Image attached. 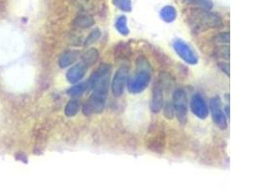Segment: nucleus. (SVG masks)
I'll list each match as a JSON object with an SVG mask.
<instances>
[{
  "label": "nucleus",
  "mask_w": 254,
  "mask_h": 190,
  "mask_svg": "<svg viewBox=\"0 0 254 190\" xmlns=\"http://www.w3.org/2000/svg\"><path fill=\"white\" fill-rule=\"evenodd\" d=\"M99 57V53L96 48H90L88 49L82 56V62L87 66L90 67L96 63Z\"/></svg>",
  "instance_id": "2eb2a0df"
},
{
  "label": "nucleus",
  "mask_w": 254,
  "mask_h": 190,
  "mask_svg": "<svg viewBox=\"0 0 254 190\" xmlns=\"http://www.w3.org/2000/svg\"><path fill=\"white\" fill-rule=\"evenodd\" d=\"M187 3L191 5H196L204 10H210L213 7V4L210 0H185Z\"/></svg>",
  "instance_id": "aec40b11"
},
{
  "label": "nucleus",
  "mask_w": 254,
  "mask_h": 190,
  "mask_svg": "<svg viewBox=\"0 0 254 190\" xmlns=\"http://www.w3.org/2000/svg\"><path fill=\"white\" fill-rule=\"evenodd\" d=\"M190 108L194 115H196L199 119H206L208 116V106L204 100V98L199 95H193L190 101Z\"/></svg>",
  "instance_id": "9d476101"
},
{
  "label": "nucleus",
  "mask_w": 254,
  "mask_h": 190,
  "mask_svg": "<svg viewBox=\"0 0 254 190\" xmlns=\"http://www.w3.org/2000/svg\"><path fill=\"white\" fill-rule=\"evenodd\" d=\"M111 71V66L103 64L93 72L89 80V87L93 91V94L107 96L110 88Z\"/></svg>",
  "instance_id": "f03ea898"
},
{
  "label": "nucleus",
  "mask_w": 254,
  "mask_h": 190,
  "mask_svg": "<svg viewBox=\"0 0 254 190\" xmlns=\"http://www.w3.org/2000/svg\"><path fill=\"white\" fill-rule=\"evenodd\" d=\"M79 56L78 51L75 50H68L65 51L64 53L61 54L60 58H59V66L60 68H67L70 65H72Z\"/></svg>",
  "instance_id": "f8f14e48"
},
{
  "label": "nucleus",
  "mask_w": 254,
  "mask_h": 190,
  "mask_svg": "<svg viewBox=\"0 0 254 190\" xmlns=\"http://www.w3.org/2000/svg\"><path fill=\"white\" fill-rule=\"evenodd\" d=\"M85 91H86L85 84H78L69 89L67 91V94L70 97H80L85 93Z\"/></svg>",
  "instance_id": "a211bd4d"
},
{
  "label": "nucleus",
  "mask_w": 254,
  "mask_h": 190,
  "mask_svg": "<svg viewBox=\"0 0 254 190\" xmlns=\"http://www.w3.org/2000/svg\"><path fill=\"white\" fill-rule=\"evenodd\" d=\"M209 108H210L212 119L215 125L219 128L220 130L227 129V126H228L227 117L225 115V111L221 107V100L218 96L212 97L210 99Z\"/></svg>",
  "instance_id": "0eeeda50"
},
{
  "label": "nucleus",
  "mask_w": 254,
  "mask_h": 190,
  "mask_svg": "<svg viewBox=\"0 0 254 190\" xmlns=\"http://www.w3.org/2000/svg\"><path fill=\"white\" fill-rule=\"evenodd\" d=\"M107 96L92 94L90 98L86 101L83 107V113L85 115H93L101 113L104 110Z\"/></svg>",
  "instance_id": "39448f33"
},
{
  "label": "nucleus",
  "mask_w": 254,
  "mask_h": 190,
  "mask_svg": "<svg viewBox=\"0 0 254 190\" xmlns=\"http://www.w3.org/2000/svg\"><path fill=\"white\" fill-rule=\"evenodd\" d=\"M216 41L221 42V43H230V35L229 33H225V34H219L216 36Z\"/></svg>",
  "instance_id": "5701e85b"
},
{
  "label": "nucleus",
  "mask_w": 254,
  "mask_h": 190,
  "mask_svg": "<svg viewBox=\"0 0 254 190\" xmlns=\"http://www.w3.org/2000/svg\"><path fill=\"white\" fill-rule=\"evenodd\" d=\"M128 74L129 71L127 67H121L116 71L112 82V92L116 97H120L123 95L128 81Z\"/></svg>",
  "instance_id": "423d86ee"
},
{
  "label": "nucleus",
  "mask_w": 254,
  "mask_h": 190,
  "mask_svg": "<svg viewBox=\"0 0 254 190\" xmlns=\"http://www.w3.org/2000/svg\"><path fill=\"white\" fill-rule=\"evenodd\" d=\"M174 48L175 52L179 55V57L184 60L186 63L190 65H196L198 63V56L196 53L184 41L176 40L174 43Z\"/></svg>",
  "instance_id": "6e6552de"
},
{
  "label": "nucleus",
  "mask_w": 254,
  "mask_h": 190,
  "mask_svg": "<svg viewBox=\"0 0 254 190\" xmlns=\"http://www.w3.org/2000/svg\"><path fill=\"white\" fill-rule=\"evenodd\" d=\"M80 110V104L76 100H70L65 107V114L68 117L75 116Z\"/></svg>",
  "instance_id": "f3484780"
},
{
  "label": "nucleus",
  "mask_w": 254,
  "mask_h": 190,
  "mask_svg": "<svg viewBox=\"0 0 254 190\" xmlns=\"http://www.w3.org/2000/svg\"><path fill=\"white\" fill-rule=\"evenodd\" d=\"M100 36H101L100 31H99L98 29H95V30L93 31V32L89 35V36L87 37L86 42H85V45H86V46H88V45L93 44V42H95V41H97V40H98V38L100 37Z\"/></svg>",
  "instance_id": "412c9836"
},
{
  "label": "nucleus",
  "mask_w": 254,
  "mask_h": 190,
  "mask_svg": "<svg viewBox=\"0 0 254 190\" xmlns=\"http://www.w3.org/2000/svg\"><path fill=\"white\" fill-rule=\"evenodd\" d=\"M150 81L149 71H140L127 81V89L130 94L137 95L146 90Z\"/></svg>",
  "instance_id": "20e7f679"
},
{
  "label": "nucleus",
  "mask_w": 254,
  "mask_h": 190,
  "mask_svg": "<svg viewBox=\"0 0 254 190\" xmlns=\"http://www.w3.org/2000/svg\"><path fill=\"white\" fill-rule=\"evenodd\" d=\"M164 115H165L166 118L173 119L174 115V108L173 103L168 102V104H166V106L164 107Z\"/></svg>",
  "instance_id": "4be33fe9"
},
{
  "label": "nucleus",
  "mask_w": 254,
  "mask_h": 190,
  "mask_svg": "<svg viewBox=\"0 0 254 190\" xmlns=\"http://www.w3.org/2000/svg\"><path fill=\"white\" fill-rule=\"evenodd\" d=\"M87 70H88V67L83 62L72 66L67 72V80L71 84L79 82L85 76Z\"/></svg>",
  "instance_id": "9b49d317"
},
{
  "label": "nucleus",
  "mask_w": 254,
  "mask_h": 190,
  "mask_svg": "<svg viewBox=\"0 0 254 190\" xmlns=\"http://www.w3.org/2000/svg\"><path fill=\"white\" fill-rule=\"evenodd\" d=\"M73 24L81 29H87L94 25V19L91 14L87 12H81L75 17Z\"/></svg>",
  "instance_id": "ddd939ff"
},
{
  "label": "nucleus",
  "mask_w": 254,
  "mask_h": 190,
  "mask_svg": "<svg viewBox=\"0 0 254 190\" xmlns=\"http://www.w3.org/2000/svg\"><path fill=\"white\" fill-rule=\"evenodd\" d=\"M115 6L123 12H129L132 9L131 0H113Z\"/></svg>",
  "instance_id": "6ab92c4d"
},
{
  "label": "nucleus",
  "mask_w": 254,
  "mask_h": 190,
  "mask_svg": "<svg viewBox=\"0 0 254 190\" xmlns=\"http://www.w3.org/2000/svg\"><path fill=\"white\" fill-rule=\"evenodd\" d=\"M116 30L122 36H127L129 34V29L127 27V19L125 15H121L116 19Z\"/></svg>",
  "instance_id": "dca6fc26"
},
{
  "label": "nucleus",
  "mask_w": 254,
  "mask_h": 190,
  "mask_svg": "<svg viewBox=\"0 0 254 190\" xmlns=\"http://www.w3.org/2000/svg\"><path fill=\"white\" fill-rule=\"evenodd\" d=\"M187 95L185 91L182 89H178L174 92L173 96V106H174V112L176 113L177 119L181 124H185L187 122Z\"/></svg>",
  "instance_id": "7ed1b4c3"
},
{
  "label": "nucleus",
  "mask_w": 254,
  "mask_h": 190,
  "mask_svg": "<svg viewBox=\"0 0 254 190\" xmlns=\"http://www.w3.org/2000/svg\"><path fill=\"white\" fill-rule=\"evenodd\" d=\"M164 85L161 80L157 81L154 84L153 90H152V97L150 102V108L152 112H159L164 106Z\"/></svg>",
  "instance_id": "1a4fd4ad"
},
{
  "label": "nucleus",
  "mask_w": 254,
  "mask_h": 190,
  "mask_svg": "<svg viewBox=\"0 0 254 190\" xmlns=\"http://www.w3.org/2000/svg\"><path fill=\"white\" fill-rule=\"evenodd\" d=\"M160 17L162 20L167 23H172L177 17L176 9L172 5H167L163 7L160 11Z\"/></svg>",
  "instance_id": "4468645a"
},
{
  "label": "nucleus",
  "mask_w": 254,
  "mask_h": 190,
  "mask_svg": "<svg viewBox=\"0 0 254 190\" xmlns=\"http://www.w3.org/2000/svg\"><path fill=\"white\" fill-rule=\"evenodd\" d=\"M189 19L192 27L199 31H207L222 25V18L218 13L204 9L192 11Z\"/></svg>",
  "instance_id": "f257e3e1"
}]
</instances>
